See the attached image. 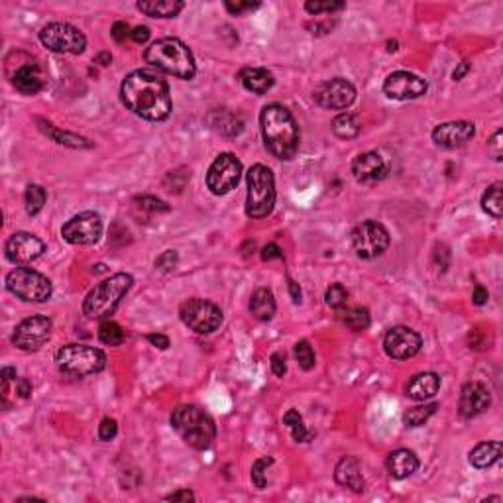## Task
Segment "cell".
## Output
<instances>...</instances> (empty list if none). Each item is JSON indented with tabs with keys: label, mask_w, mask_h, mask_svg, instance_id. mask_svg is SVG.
I'll list each match as a JSON object with an SVG mask.
<instances>
[{
	"label": "cell",
	"mask_w": 503,
	"mask_h": 503,
	"mask_svg": "<svg viewBox=\"0 0 503 503\" xmlns=\"http://www.w3.org/2000/svg\"><path fill=\"white\" fill-rule=\"evenodd\" d=\"M183 2L179 0H146V2H138L136 8L140 12L151 18H175L177 14L183 10Z\"/></svg>",
	"instance_id": "83f0119b"
},
{
	"label": "cell",
	"mask_w": 503,
	"mask_h": 503,
	"mask_svg": "<svg viewBox=\"0 0 503 503\" xmlns=\"http://www.w3.org/2000/svg\"><path fill=\"white\" fill-rule=\"evenodd\" d=\"M177 261H179V256H177L175 250H165L164 254L156 259V268L162 272H171L177 266Z\"/></svg>",
	"instance_id": "ee69618b"
},
{
	"label": "cell",
	"mask_w": 503,
	"mask_h": 503,
	"mask_svg": "<svg viewBox=\"0 0 503 503\" xmlns=\"http://www.w3.org/2000/svg\"><path fill=\"white\" fill-rule=\"evenodd\" d=\"M261 136L268 151L277 160H291L299 150V126L281 105H270L259 114Z\"/></svg>",
	"instance_id": "7a4b0ae2"
},
{
	"label": "cell",
	"mask_w": 503,
	"mask_h": 503,
	"mask_svg": "<svg viewBox=\"0 0 503 503\" xmlns=\"http://www.w3.org/2000/svg\"><path fill=\"white\" fill-rule=\"evenodd\" d=\"M120 96L126 109L144 120L160 122L171 112V95L165 79L151 69L132 71L120 87Z\"/></svg>",
	"instance_id": "6da1fadb"
},
{
	"label": "cell",
	"mask_w": 503,
	"mask_h": 503,
	"mask_svg": "<svg viewBox=\"0 0 503 503\" xmlns=\"http://www.w3.org/2000/svg\"><path fill=\"white\" fill-rule=\"evenodd\" d=\"M4 250H6L8 261H12L16 266H28L40 258L45 250V244L30 232H16L6 242Z\"/></svg>",
	"instance_id": "e0dca14e"
},
{
	"label": "cell",
	"mask_w": 503,
	"mask_h": 503,
	"mask_svg": "<svg viewBox=\"0 0 503 503\" xmlns=\"http://www.w3.org/2000/svg\"><path fill=\"white\" fill-rule=\"evenodd\" d=\"M258 6L259 2H224V8L231 14H236V16L242 12H248V10H254Z\"/></svg>",
	"instance_id": "7dc6e473"
},
{
	"label": "cell",
	"mask_w": 503,
	"mask_h": 503,
	"mask_svg": "<svg viewBox=\"0 0 503 503\" xmlns=\"http://www.w3.org/2000/svg\"><path fill=\"white\" fill-rule=\"evenodd\" d=\"M110 61H112L110 54H100L98 57H96V63H100V65H109Z\"/></svg>",
	"instance_id": "6125c7cd"
},
{
	"label": "cell",
	"mask_w": 503,
	"mask_h": 503,
	"mask_svg": "<svg viewBox=\"0 0 503 503\" xmlns=\"http://www.w3.org/2000/svg\"><path fill=\"white\" fill-rule=\"evenodd\" d=\"M41 43L54 54H83L87 47V38L79 28L65 22H52L41 28Z\"/></svg>",
	"instance_id": "9c48e42d"
},
{
	"label": "cell",
	"mask_w": 503,
	"mask_h": 503,
	"mask_svg": "<svg viewBox=\"0 0 503 503\" xmlns=\"http://www.w3.org/2000/svg\"><path fill=\"white\" fill-rule=\"evenodd\" d=\"M332 132L342 140H350L360 134V122L350 112H342L332 120Z\"/></svg>",
	"instance_id": "4dcf8cb0"
},
{
	"label": "cell",
	"mask_w": 503,
	"mask_h": 503,
	"mask_svg": "<svg viewBox=\"0 0 503 503\" xmlns=\"http://www.w3.org/2000/svg\"><path fill=\"white\" fill-rule=\"evenodd\" d=\"M385 466H387L389 476L395 478V480H403V478H409L411 474L417 472V468H419V458L415 456L413 450L399 449L387 456Z\"/></svg>",
	"instance_id": "cb8c5ba5"
},
{
	"label": "cell",
	"mask_w": 503,
	"mask_h": 503,
	"mask_svg": "<svg viewBox=\"0 0 503 503\" xmlns=\"http://www.w3.org/2000/svg\"><path fill=\"white\" fill-rule=\"evenodd\" d=\"M344 6H346L344 2H317V0H314V2H307V4H305V10L309 14H314V16H317V14L323 12L328 14L336 12V10H342Z\"/></svg>",
	"instance_id": "b9f144b4"
},
{
	"label": "cell",
	"mask_w": 503,
	"mask_h": 503,
	"mask_svg": "<svg viewBox=\"0 0 503 503\" xmlns=\"http://www.w3.org/2000/svg\"><path fill=\"white\" fill-rule=\"evenodd\" d=\"M55 364L57 367L75 378H85L103 372L107 366V356L103 350L85 346V344H67L59 348L55 354Z\"/></svg>",
	"instance_id": "52a82bcc"
},
{
	"label": "cell",
	"mask_w": 503,
	"mask_h": 503,
	"mask_svg": "<svg viewBox=\"0 0 503 503\" xmlns=\"http://www.w3.org/2000/svg\"><path fill=\"white\" fill-rule=\"evenodd\" d=\"M387 50H389V52H395V50H397V43H395V41L394 43L389 41V47H387Z\"/></svg>",
	"instance_id": "be15d7a7"
},
{
	"label": "cell",
	"mask_w": 503,
	"mask_h": 503,
	"mask_svg": "<svg viewBox=\"0 0 503 503\" xmlns=\"http://www.w3.org/2000/svg\"><path fill=\"white\" fill-rule=\"evenodd\" d=\"M422 340L419 332L409 327H394L387 330L383 339V350L394 360H409L419 354Z\"/></svg>",
	"instance_id": "2e32d148"
},
{
	"label": "cell",
	"mask_w": 503,
	"mask_h": 503,
	"mask_svg": "<svg viewBox=\"0 0 503 503\" xmlns=\"http://www.w3.org/2000/svg\"><path fill=\"white\" fill-rule=\"evenodd\" d=\"M502 456V442H480L478 447L470 450V464L478 470H486L500 460Z\"/></svg>",
	"instance_id": "4316f807"
},
{
	"label": "cell",
	"mask_w": 503,
	"mask_h": 503,
	"mask_svg": "<svg viewBox=\"0 0 503 503\" xmlns=\"http://www.w3.org/2000/svg\"><path fill=\"white\" fill-rule=\"evenodd\" d=\"M38 122H40L41 130L52 138L54 142L61 144V146H69V148H93V144H91L87 138L71 134V132H61V130H57L55 126H52L50 122H43V120H38Z\"/></svg>",
	"instance_id": "f546056e"
},
{
	"label": "cell",
	"mask_w": 503,
	"mask_h": 503,
	"mask_svg": "<svg viewBox=\"0 0 503 503\" xmlns=\"http://www.w3.org/2000/svg\"><path fill=\"white\" fill-rule=\"evenodd\" d=\"M250 313L254 314L258 321H272L273 314H275V299H273V293L270 289L259 287L252 293Z\"/></svg>",
	"instance_id": "f1b7e54d"
},
{
	"label": "cell",
	"mask_w": 503,
	"mask_h": 503,
	"mask_svg": "<svg viewBox=\"0 0 503 503\" xmlns=\"http://www.w3.org/2000/svg\"><path fill=\"white\" fill-rule=\"evenodd\" d=\"M502 183H493L490 189L484 193L482 197V208L493 218H502L503 213V199H502Z\"/></svg>",
	"instance_id": "1f68e13d"
},
{
	"label": "cell",
	"mask_w": 503,
	"mask_h": 503,
	"mask_svg": "<svg viewBox=\"0 0 503 503\" xmlns=\"http://www.w3.org/2000/svg\"><path fill=\"white\" fill-rule=\"evenodd\" d=\"M344 325L354 330V332H362L370 327V311L364 307H352V309H346L344 317H342Z\"/></svg>",
	"instance_id": "836d02e7"
},
{
	"label": "cell",
	"mask_w": 503,
	"mask_h": 503,
	"mask_svg": "<svg viewBox=\"0 0 503 503\" xmlns=\"http://www.w3.org/2000/svg\"><path fill=\"white\" fill-rule=\"evenodd\" d=\"M273 464V458L270 456H264V458H259L254 462L252 466V484L258 488V490H264L266 486H268V480H266V470H268V466H272Z\"/></svg>",
	"instance_id": "ab89813d"
},
{
	"label": "cell",
	"mask_w": 503,
	"mask_h": 503,
	"mask_svg": "<svg viewBox=\"0 0 503 503\" xmlns=\"http://www.w3.org/2000/svg\"><path fill=\"white\" fill-rule=\"evenodd\" d=\"M8 75L14 89L22 95H38L45 87V73L40 63L34 59H26L18 67L14 65V69H8Z\"/></svg>",
	"instance_id": "d6986e66"
},
{
	"label": "cell",
	"mask_w": 503,
	"mask_h": 503,
	"mask_svg": "<svg viewBox=\"0 0 503 503\" xmlns=\"http://www.w3.org/2000/svg\"><path fill=\"white\" fill-rule=\"evenodd\" d=\"M356 98V89L350 81L346 79H330L317 87L314 91V103L323 109L344 110L348 109Z\"/></svg>",
	"instance_id": "9a60e30c"
},
{
	"label": "cell",
	"mask_w": 503,
	"mask_h": 503,
	"mask_svg": "<svg viewBox=\"0 0 503 503\" xmlns=\"http://www.w3.org/2000/svg\"><path fill=\"white\" fill-rule=\"evenodd\" d=\"M468 71H470V63H468V61H462V63H460L458 67L454 69V73H452V77H454V81H460V79H462L464 75L468 73Z\"/></svg>",
	"instance_id": "94428289"
},
{
	"label": "cell",
	"mask_w": 503,
	"mask_h": 503,
	"mask_svg": "<svg viewBox=\"0 0 503 503\" xmlns=\"http://www.w3.org/2000/svg\"><path fill=\"white\" fill-rule=\"evenodd\" d=\"M449 259H450V252L447 246H440V248H436L435 252V261L440 266V270H447L449 268Z\"/></svg>",
	"instance_id": "f5cc1de1"
},
{
	"label": "cell",
	"mask_w": 503,
	"mask_h": 503,
	"mask_svg": "<svg viewBox=\"0 0 503 503\" xmlns=\"http://www.w3.org/2000/svg\"><path fill=\"white\" fill-rule=\"evenodd\" d=\"M171 427L191 449H208L217 436V427L208 413L197 405H181L171 415Z\"/></svg>",
	"instance_id": "277c9868"
},
{
	"label": "cell",
	"mask_w": 503,
	"mask_h": 503,
	"mask_svg": "<svg viewBox=\"0 0 503 503\" xmlns=\"http://www.w3.org/2000/svg\"><path fill=\"white\" fill-rule=\"evenodd\" d=\"M52 336V321L47 317L34 314L24 319L12 334V344L18 350L36 352Z\"/></svg>",
	"instance_id": "7c38bea8"
},
{
	"label": "cell",
	"mask_w": 503,
	"mask_h": 503,
	"mask_svg": "<svg viewBox=\"0 0 503 503\" xmlns=\"http://www.w3.org/2000/svg\"><path fill=\"white\" fill-rule=\"evenodd\" d=\"M134 283L130 273H116L110 275L87 295L83 303V313L89 319H109L110 314L116 311L122 297L130 291Z\"/></svg>",
	"instance_id": "5b68a950"
},
{
	"label": "cell",
	"mask_w": 503,
	"mask_h": 503,
	"mask_svg": "<svg viewBox=\"0 0 503 503\" xmlns=\"http://www.w3.org/2000/svg\"><path fill=\"white\" fill-rule=\"evenodd\" d=\"M383 93L395 100H413L427 93V81L409 71H395L383 83Z\"/></svg>",
	"instance_id": "ac0fdd59"
},
{
	"label": "cell",
	"mask_w": 503,
	"mask_h": 503,
	"mask_svg": "<svg viewBox=\"0 0 503 503\" xmlns=\"http://www.w3.org/2000/svg\"><path fill=\"white\" fill-rule=\"evenodd\" d=\"M146 61L177 79L189 81L197 73L195 57L191 50L177 38H164L151 43L146 52Z\"/></svg>",
	"instance_id": "3957f363"
},
{
	"label": "cell",
	"mask_w": 503,
	"mask_h": 503,
	"mask_svg": "<svg viewBox=\"0 0 503 503\" xmlns=\"http://www.w3.org/2000/svg\"><path fill=\"white\" fill-rule=\"evenodd\" d=\"M436 403H429V405H419V407H411L403 415V421L407 427H421L425 422L429 421L436 411Z\"/></svg>",
	"instance_id": "e575fe53"
},
{
	"label": "cell",
	"mask_w": 503,
	"mask_h": 503,
	"mask_svg": "<svg viewBox=\"0 0 503 503\" xmlns=\"http://www.w3.org/2000/svg\"><path fill=\"white\" fill-rule=\"evenodd\" d=\"M150 344H153L156 348H160V350H165V348H169V339L164 336V334H148L146 336Z\"/></svg>",
	"instance_id": "9f6ffc18"
},
{
	"label": "cell",
	"mask_w": 503,
	"mask_h": 503,
	"mask_svg": "<svg viewBox=\"0 0 503 503\" xmlns=\"http://www.w3.org/2000/svg\"><path fill=\"white\" fill-rule=\"evenodd\" d=\"M325 301H327L328 307H332V309H342L346 305V301H348V291L340 283H334V286H330L327 289Z\"/></svg>",
	"instance_id": "60d3db41"
},
{
	"label": "cell",
	"mask_w": 503,
	"mask_h": 503,
	"mask_svg": "<svg viewBox=\"0 0 503 503\" xmlns=\"http://www.w3.org/2000/svg\"><path fill=\"white\" fill-rule=\"evenodd\" d=\"M0 378H2V387H4V392H6V389H8V383L12 380H16V370H14V367H2Z\"/></svg>",
	"instance_id": "6f0895ef"
},
{
	"label": "cell",
	"mask_w": 503,
	"mask_h": 503,
	"mask_svg": "<svg viewBox=\"0 0 503 503\" xmlns=\"http://www.w3.org/2000/svg\"><path fill=\"white\" fill-rule=\"evenodd\" d=\"M287 283H289V293H291V299H293V303H301V287L289 277L287 279Z\"/></svg>",
	"instance_id": "91938a15"
},
{
	"label": "cell",
	"mask_w": 503,
	"mask_h": 503,
	"mask_svg": "<svg viewBox=\"0 0 503 503\" xmlns=\"http://www.w3.org/2000/svg\"><path fill=\"white\" fill-rule=\"evenodd\" d=\"M45 199H47V195H45V191L41 189L40 185H28L26 197H24L28 215H30V217H36L41 208H43Z\"/></svg>",
	"instance_id": "74e56055"
},
{
	"label": "cell",
	"mask_w": 503,
	"mask_h": 503,
	"mask_svg": "<svg viewBox=\"0 0 503 503\" xmlns=\"http://www.w3.org/2000/svg\"><path fill=\"white\" fill-rule=\"evenodd\" d=\"M490 389L480 381H468L460 392V415L464 419H472L482 415L490 407Z\"/></svg>",
	"instance_id": "7402d4cb"
},
{
	"label": "cell",
	"mask_w": 503,
	"mask_h": 503,
	"mask_svg": "<svg viewBox=\"0 0 503 503\" xmlns=\"http://www.w3.org/2000/svg\"><path fill=\"white\" fill-rule=\"evenodd\" d=\"M6 289L26 303H43L52 297V281L32 268H16L6 275Z\"/></svg>",
	"instance_id": "ba28073f"
},
{
	"label": "cell",
	"mask_w": 503,
	"mask_h": 503,
	"mask_svg": "<svg viewBox=\"0 0 503 503\" xmlns=\"http://www.w3.org/2000/svg\"><path fill=\"white\" fill-rule=\"evenodd\" d=\"M272 370L277 378H283V376H286V372H287L286 356H283L281 352H275L272 356Z\"/></svg>",
	"instance_id": "c3c4849f"
},
{
	"label": "cell",
	"mask_w": 503,
	"mask_h": 503,
	"mask_svg": "<svg viewBox=\"0 0 503 503\" xmlns=\"http://www.w3.org/2000/svg\"><path fill=\"white\" fill-rule=\"evenodd\" d=\"M438 387H440V378L433 372H425V374H417L409 381L407 395L413 401H427V399L435 397Z\"/></svg>",
	"instance_id": "d4e9b609"
},
{
	"label": "cell",
	"mask_w": 503,
	"mask_h": 503,
	"mask_svg": "<svg viewBox=\"0 0 503 503\" xmlns=\"http://www.w3.org/2000/svg\"><path fill=\"white\" fill-rule=\"evenodd\" d=\"M476 134V128L472 122H464V120H456V122H445L438 124L433 130V140L436 146L447 148V150H454L460 148L466 142H470Z\"/></svg>",
	"instance_id": "ffe728a7"
},
{
	"label": "cell",
	"mask_w": 503,
	"mask_h": 503,
	"mask_svg": "<svg viewBox=\"0 0 503 503\" xmlns=\"http://www.w3.org/2000/svg\"><path fill=\"white\" fill-rule=\"evenodd\" d=\"M502 138H503V132H502V130H497V132H495V134L491 136L490 142H488V151H490L491 158H493L495 162H502V156H503Z\"/></svg>",
	"instance_id": "bcb514c9"
},
{
	"label": "cell",
	"mask_w": 503,
	"mask_h": 503,
	"mask_svg": "<svg viewBox=\"0 0 503 503\" xmlns=\"http://www.w3.org/2000/svg\"><path fill=\"white\" fill-rule=\"evenodd\" d=\"M179 317L191 330L199 334H211L222 323V311L215 303L204 299L185 301L179 309Z\"/></svg>",
	"instance_id": "30bf717a"
},
{
	"label": "cell",
	"mask_w": 503,
	"mask_h": 503,
	"mask_svg": "<svg viewBox=\"0 0 503 503\" xmlns=\"http://www.w3.org/2000/svg\"><path fill=\"white\" fill-rule=\"evenodd\" d=\"M100 234H103V222H100V217L93 211H85V213L69 218L61 228L63 240L75 246L95 244L98 242Z\"/></svg>",
	"instance_id": "5bb4252c"
},
{
	"label": "cell",
	"mask_w": 503,
	"mask_h": 503,
	"mask_svg": "<svg viewBox=\"0 0 503 503\" xmlns=\"http://www.w3.org/2000/svg\"><path fill=\"white\" fill-rule=\"evenodd\" d=\"M130 38L136 41V43H144V41H148V38H150V30L146 26L134 28L132 34H130Z\"/></svg>",
	"instance_id": "11a10c76"
},
{
	"label": "cell",
	"mask_w": 503,
	"mask_h": 503,
	"mask_svg": "<svg viewBox=\"0 0 503 503\" xmlns=\"http://www.w3.org/2000/svg\"><path fill=\"white\" fill-rule=\"evenodd\" d=\"M136 206L142 211H148V213H167L169 211V206L156 197H140V199H136Z\"/></svg>",
	"instance_id": "7bdbcfd3"
},
{
	"label": "cell",
	"mask_w": 503,
	"mask_h": 503,
	"mask_svg": "<svg viewBox=\"0 0 503 503\" xmlns=\"http://www.w3.org/2000/svg\"><path fill=\"white\" fill-rule=\"evenodd\" d=\"M98 339L107 346H120L124 342V330L120 325H116L112 321H105L98 328Z\"/></svg>",
	"instance_id": "8d00e7d4"
},
{
	"label": "cell",
	"mask_w": 503,
	"mask_h": 503,
	"mask_svg": "<svg viewBox=\"0 0 503 503\" xmlns=\"http://www.w3.org/2000/svg\"><path fill=\"white\" fill-rule=\"evenodd\" d=\"M116 433H118V425H116V421L110 419V417L103 419L100 427H98V436H100V440H112V438L116 436Z\"/></svg>",
	"instance_id": "f6af8a7d"
},
{
	"label": "cell",
	"mask_w": 503,
	"mask_h": 503,
	"mask_svg": "<svg viewBox=\"0 0 503 503\" xmlns=\"http://www.w3.org/2000/svg\"><path fill=\"white\" fill-rule=\"evenodd\" d=\"M387 171H389L387 164L383 162V158L378 151H364V153L356 156V160L352 162L354 179L364 185L378 183L387 175Z\"/></svg>",
	"instance_id": "44dd1931"
},
{
	"label": "cell",
	"mask_w": 503,
	"mask_h": 503,
	"mask_svg": "<svg viewBox=\"0 0 503 503\" xmlns=\"http://www.w3.org/2000/svg\"><path fill=\"white\" fill-rule=\"evenodd\" d=\"M16 394H18V397H22V399H28L32 395V381L28 380V378L16 380Z\"/></svg>",
	"instance_id": "816d5d0a"
},
{
	"label": "cell",
	"mask_w": 503,
	"mask_h": 503,
	"mask_svg": "<svg viewBox=\"0 0 503 503\" xmlns=\"http://www.w3.org/2000/svg\"><path fill=\"white\" fill-rule=\"evenodd\" d=\"M238 79L244 85V89L264 95L273 87V75L264 67H246L238 73Z\"/></svg>",
	"instance_id": "484cf974"
},
{
	"label": "cell",
	"mask_w": 503,
	"mask_h": 503,
	"mask_svg": "<svg viewBox=\"0 0 503 503\" xmlns=\"http://www.w3.org/2000/svg\"><path fill=\"white\" fill-rule=\"evenodd\" d=\"M472 299H474L476 305H484V303L488 301V291H486L482 286H476L474 287V295H472Z\"/></svg>",
	"instance_id": "680465c9"
},
{
	"label": "cell",
	"mask_w": 503,
	"mask_h": 503,
	"mask_svg": "<svg viewBox=\"0 0 503 503\" xmlns=\"http://www.w3.org/2000/svg\"><path fill=\"white\" fill-rule=\"evenodd\" d=\"M242 175V164L234 153H220L206 173V185L215 195H226L232 191Z\"/></svg>",
	"instance_id": "4fadbf2b"
},
{
	"label": "cell",
	"mask_w": 503,
	"mask_h": 503,
	"mask_svg": "<svg viewBox=\"0 0 503 503\" xmlns=\"http://www.w3.org/2000/svg\"><path fill=\"white\" fill-rule=\"evenodd\" d=\"M248 181V199H246V215L250 218H264L273 211L275 204V179L270 167L254 165L246 173Z\"/></svg>",
	"instance_id": "8992f818"
},
{
	"label": "cell",
	"mask_w": 503,
	"mask_h": 503,
	"mask_svg": "<svg viewBox=\"0 0 503 503\" xmlns=\"http://www.w3.org/2000/svg\"><path fill=\"white\" fill-rule=\"evenodd\" d=\"M261 258L266 259V261H270V259H281L283 258V252H281V248L277 244H268L261 250Z\"/></svg>",
	"instance_id": "f907efd6"
},
{
	"label": "cell",
	"mask_w": 503,
	"mask_h": 503,
	"mask_svg": "<svg viewBox=\"0 0 503 503\" xmlns=\"http://www.w3.org/2000/svg\"><path fill=\"white\" fill-rule=\"evenodd\" d=\"M389 246V232L376 220H366L352 231L354 252L362 259H372L381 256Z\"/></svg>",
	"instance_id": "8fae6325"
},
{
	"label": "cell",
	"mask_w": 503,
	"mask_h": 503,
	"mask_svg": "<svg viewBox=\"0 0 503 503\" xmlns=\"http://www.w3.org/2000/svg\"><path fill=\"white\" fill-rule=\"evenodd\" d=\"M295 358H297V364H299L305 372H309V370H313L314 367V352L313 348H311V344L307 342V340H299L297 344H295Z\"/></svg>",
	"instance_id": "f35d334b"
},
{
	"label": "cell",
	"mask_w": 503,
	"mask_h": 503,
	"mask_svg": "<svg viewBox=\"0 0 503 503\" xmlns=\"http://www.w3.org/2000/svg\"><path fill=\"white\" fill-rule=\"evenodd\" d=\"M110 34H112V38H114V41H118V43H122L132 32H130V26L126 24V22H116L114 26H112V30H110Z\"/></svg>",
	"instance_id": "681fc988"
},
{
	"label": "cell",
	"mask_w": 503,
	"mask_h": 503,
	"mask_svg": "<svg viewBox=\"0 0 503 503\" xmlns=\"http://www.w3.org/2000/svg\"><path fill=\"white\" fill-rule=\"evenodd\" d=\"M167 502H185L189 503L195 500V493L189 490H179V491H173V493H169L167 497H165Z\"/></svg>",
	"instance_id": "db71d44e"
},
{
	"label": "cell",
	"mask_w": 503,
	"mask_h": 503,
	"mask_svg": "<svg viewBox=\"0 0 503 503\" xmlns=\"http://www.w3.org/2000/svg\"><path fill=\"white\" fill-rule=\"evenodd\" d=\"M283 422L289 427L293 440H297V442H307V440L311 438V433L307 431V427H305V422H303V417H301L297 409H289L286 415H283Z\"/></svg>",
	"instance_id": "d6a6232c"
},
{
	"label": "cell",
	"mask_w": 503,
	"mask_h": 503,
	"mask_svg": "<svg viewBox=\"0 0 503 503\" xmlns=\"http://www.w3.org/2000/svg\"><path fill=\"white\" fill-rule=\"evenodd\" d=\"M334 480H336L339 486L348 488V490L356 491V493L364 491V486H366L364 476H362V464H360L358 458H354V456H344L336 464V468H334Z\"/></svg>",
	"instance_id": "603a6c76"
},
{
	"label": "cell",
	"mask_w": 503,
	"mask_h": 503,
	"mask_svg": "<svg viewBox=\"0 0 503 503\" xmlns=\"http://www.w3.org/2000/svg\"><path fill=\"white\" fill-rule=\"evenodd\" d=\"M215 118H218L217 122H213V126L217 128L218 132L226 134V136H236L242 132V120L238 116H234L231 112H217Z\"/></svg>",
	"instance_id": "d590c367"
}]
</instances>
